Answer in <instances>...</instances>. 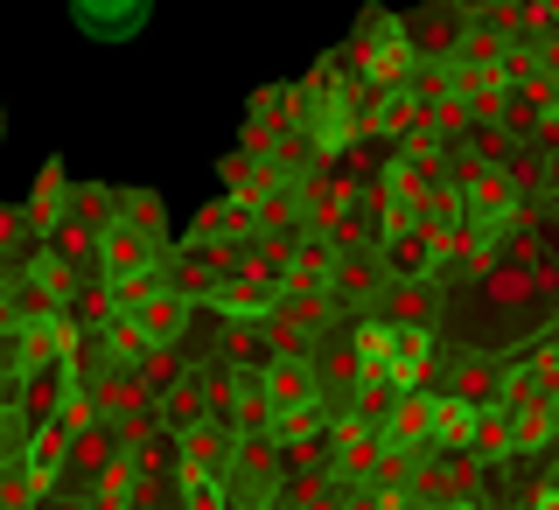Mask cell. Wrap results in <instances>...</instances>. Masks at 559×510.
I'll list each match as a JSON object with an SVG mask.
<instances>
[{"label": "cell", "mask_w": 559, "mask_h": 510, "mask_svg": "<svg viewBox=\"0 0 559 510\" xmlns=\"http://www.w3.org/2000/svg\"><path fill=\"white\" fill-rule=\"evenodd\" d=\"M147 14H154V0H70V22L92 43H133L147 28Z\"/></svg>", "instance_id": "obj_2"}, {"label": "cell", "mask_w": 559, "mask_h": 510, "mask_svg": "<svg viewBox=\"0 0 559 510\" xmlns=\"http://www.w3.org/2000/svg\"><path fill=\"white\" fill-rule=\"evenodd\" d=\"M538 357H546V371H552V399H559V343H552V349H538Z\"/></svg>", "instance_id": "obj_5"}, {"label": "cell", "mask_w": 559, "mask_h": 510, "mask_svg": "<svg viewBox=\"0 0 559 510\" xmlns=\"http://www.w3.org/2000/svg\"><path fill=\"white\" fill-rule=\"evenodd\" d=\"M433 427H441V399H433L427 384H413V392H399V399H392V419H384V441H399V448H419V441H433Z\"/></svg>", "instance_id": "obj_3"}, {"label": "cell", "mask_w": 559, "mask_h": 510, "mask_svg": "<svg viewBox=\"0 0 559 510\" xmlns=\"http://www.w3.org/2000/svg\"><path fill=\"white\" fill-rule=\"evenodd\" d=\"M532 510H559V483H552V489H538V497H532Z\"/></svg>", "instance_id": "obj_6"}, {"label": "cell", "mask_w": 559, "mask_h": 510, "mask_svg": "<svg viewBox=\"0 0 559 510\" xmlns=\"http://www.w3.org/2000/svg\"><path fill=\"white\" fill-rule=\"evenodd\" d=\"M399 22H406V43H413L419 63L448 70L468 49V35H476V8H462V0H427L419 14H399Z\"/></svg>", "instance_id": "obj_1"}, {"label": "cell", "mask_w": 559, "mask_h": 510, "mask_svg": "<svg viewBox=\"0 0 559 510\" xmlns=\"http://www.w3.org/2000/svg\"><path fill=\"white\" fill-rule=\"evenodd\" d=\"M266 399H273V413H308L314 406V371H308V364H273V371H266Z\"/></svg>", "instance_id": "obj_4"}, {"label": "cell", "mask_w": 559, "mask_h": 510, "mask_svg": "<svg viewBox=\"0 0 559 510\" xmlns=\"http://www.w3.org/2000/svg\"><path fill=\"white\" fill-rule=\"evenodd\" d=\"M0 133H8V127H0Z\"/></svg>", "instance_id": "obj_7"}]
</instances>
